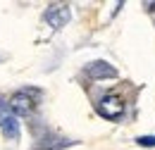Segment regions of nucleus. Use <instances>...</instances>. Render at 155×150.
Masks as SVG:
<instances>
[{"label":"nucleus","mask_w":155,"mask_h":150,"mask_svg":"<svg viewBox=\"0 0 155 150\" xmlns=\"http://www.w3.org/2000/svg\"><path fill=\"white\" fill-rule=\"evenodd\" d=\"M36 88H26V91H17V93L10 98V110L15 114H29L36 105V98H38Z\"/></svg>","instance_id":"nucleus-1"},{"label":"nucleus","mask_w":155,"mask_h":150,"mask_svg":"<svg viewBox=\"0 0 155 150\" xmlns=\"http://www.w3.org/2000/svg\"><path fill=\"white\" fill-rule=\"evenodd\" d=\"M98 112H100V117H105V119H119L124 114V100L115 93L103 95L98 100Z\"/></svg>","instance_id":"nucleus-2"},{"label":"nucleus","mask_w":155,"mask_h":150,"mask_svg":"<svg viewBox=\"0 0 155 150\" xmlns=\"http://www.w3.org/2000/svg\"><path fill=\"white\" fill-rule=\"evenodd\" d=\"M5 107H7V103L0 98V129L10 141H17L19 138V122L12 110H5Z\"/></svg>","instance_id":"nucleus-3"},{"label":"nucleus","mask_w":155,"mask_h":150,"mask_svg":"<svg viewBox=\"0 0 155 150\" xmlns=\"http://www.w3.org/2000/svg\"><path fill=\"white\" fill-rule=\"evenodd\" d=\"M72 17V12H69V5H62V2H55V5H50L48 10H45V15L43 19L53 26V29H62L67 21Z\"/></svg>","instance_id":"nucleus-4"},{"label":"nucleus","mask_w":155,"mask_h":150,"mask_svg":"<svg viewBox=\"0 0 155 150\" xmlns=\"http://www.w3.org/2000/svg\"><path fill=\"white\" fill-rule=\"evenodd\" d=\"M86 76H91V79H115L117 69L112 67V64L98 60V62H91V64L86 67Z\"/></svg>","instance_id":"nucleus-5"},{"label":"nucleus","mask_w":155,"mask_h":150,"mask_svg":"<svg viewBox=\"0 0 155 150\" xmlns=\"http://www.w3.org/2000/svg\"><path fill=\"white\" fill-rule=\"evenodd\" d=\"M136 143L143 145V148H155V136H138Z\"/></svg>","instance_id":"nucleus-6"}]
</instances>
